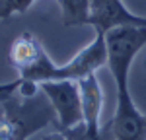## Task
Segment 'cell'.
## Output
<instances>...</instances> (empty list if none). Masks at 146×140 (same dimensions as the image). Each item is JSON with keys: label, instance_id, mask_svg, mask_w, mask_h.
<instances>
[{"label": "cell", "instance_id": "cell-1", "mask_svg": "<svg viewBox=\"0 0 146 140\" xmlns=\"http://www.w3.org/2000/svg\"><path fill=\"white\" fill-rule=\"evenodd\" d=\"M107 66L117 86V107L109 121L113 140H146V115L133 101L129 72L138 51L146 45V27L125 25L105 33Z\"/></svg>", "mask_w": 146, "mask_h": 140}, {"label": "cell", "instance_id": "cell-2", "mask_svg": "<svg viewBox=\"0 0 146 140\" xmlns=\"http://www.w3.org/2000/svg\"><path fill=\"white\" fill-rule=\"evenodd\" d=\"M51 125L56 113L43 93L23 95L16 80L0 86V140H27Z\"/></svg>", "mask_w": 146, "mask_h": 140}, {"label": "cell", "instance_id": "cell-3", "mask_svg": "<svg viewBox=\"0 0 146 140\" xmlns=\"http://www.w3.org/2000/svg\"><path fill=\"white\" fill-rule=\"evenodd\" d=\"M107 64V43H105V33L96 31L94 39L90 45H86L80 53H76V57L70 62L56 66L55 62L49 58V55L45 53L43 45L39 47V51L35 53L33 60L22 70L18 72L20 78L23 80L35 82H51V80H82L88 74L98 72L101 66Z\"/></svg>", "mask_w": 146, "mask_h": 140}, {"label": "cell", "instance_id": "cell-4", "mask_svg": "<svg viewBox=\"0 0 146 140\" xmlns=\"http://www.w3.org/2000/svg\"><path fill=\"white\" fill-rule=\"evenodd\" d=\"M39 92L51 101L56 113V128H70L84 121L82 95L76 80H51L41 82Z\"/></svg>", "mask_w": 146, "mask_h": 140}, {"label": "cell", "instance_id": "cell-5", "mask_svg": "<svg viewBox=\"0 0 146 140\" xmlns=\"http://www.w3.org/2000/svg\"><path fill=\"white\" fill-rule=\"evenodd\" d=\"M96 31L107 33L125 25L146 27V16H136L123 4V0H90V20Z\"/></svg>", "mask_w": 146, "mask_h": 140}, {"label": "cell", "instance_id": "cell-6", "mask_svg": "<svg viewBox=\"0 0 146 140\" xmlns=\"http://www.w3.org/2000/svg\"><path fill=\"white\" fill-rule=\"evenodd\" d=\"M78 86L80 95H82V115H84L82 123L92 130H100V119L101 109H103V90H101V84L96 76V72L78 80Z\"/></svg>", "mask_w": 146, "mask_h": 140}, {"label": "cell", "instance_id": "cell-7", "mask_svg": "<svg viewBox=\"0 0 146 140\" xmlns=\"http://www.w3.org/2000/svg\"><path fill=\"white\" fill-rule=\"evenodd\" d=\"M66 27L84 25L90 20V0H56Z\"/></svg>", "mask_w": 146, "mask_h": 140}, {"label": "cell", "instance_id": "cell-8", "mask_svg": "<svg viewBox=\"0 0 146 140\" xmlns=\"http://www.w3.org/2000/svg\"><path fill=\"white\" fill-rule=\"evenodd\" d=\"M58 130H60V128H58ZM60 132L64 134L66 140H113L111 123L103 125L100 130H92V128H88L84 123H78L76 127L62 128Z\"/></svg>", "mask_w": 146, "mask_h": 140}, {"label": "cell", "instance_id": "cell-9", "mask_svg": "<svg viewBox=\"0 0 146 140\" xmlns=\"http://www.w3.org/2000/svg\"><path fill=\"white\" fill-rule=\"evenodd\" d=\"M35 0H0V20H8L12 16L25 14Z\"/></svg>", "mask_w": 146, "mask_h": 140}, {"label": "cell", "instance_id": "cell-10", "mask_svg": "<svg viewBox=\"0 0 146 140\" xmlns=\"http://www.w3.org/2000/svg\"><path fill=\"white\" fill-rule=\"evenodd\" d=\"M41 140H66V138H64V134H62V132L56 128V130H53V132L45 134V136H43Z\"/></svg>", "mask_w": 146, "mask_h": 140}, {"label": "cell", "instance_id": "cell-11", "mask_svg": "<svg viewBox=\"0 0 146 140\" xmlns=\"http://www.w3.org/2000/svg\"><path fill=\"white\" fill-rule=\"evenodd\" d=\"M144 64H146V62H144Z\"/></svg>", "mask_w": 146, "mask_h": 140}]
</instances>
